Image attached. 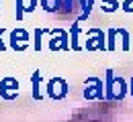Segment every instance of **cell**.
Listing matches in <instances>:
<instances>
[{"instance_id": "1", "label": "cell", "mask_w": 133, "mask_h": 122, "mask_svg": "<svg viewBox=\"0 0 133 122\" xmlns=\"http://www.w3.org/2000/svg\"><path fill=\"white\" fill-rule=\"evenodd\" d=\"M47 94H49V98H53V100H59V98H64L68 94V84L64 82V79H51L49 86H47Z\"/></svg>"}]
</instances>
